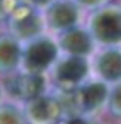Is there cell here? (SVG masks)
<instances>
[{"mask_svg":"<svg viewBox=\"0 0 121 124\" xmlns=\"http://www.w3.org/2000/svg\"><path fill=\"white\" fill-rule=\"evenodd\" d=\"M4 94L9 96L11 101L23 105L37 96H43L50 92V78L48 75H39V73H27V71H14L11 75L4 76L2 83Z\"/></svg>","mask_w":121,"mask_h":124,"instance_id":"277c9868","label":"cell"},{"mask_svg":"<svg viewBox=\"0 0 121 124\" xmlns=\"http://www.w3.org/2000/svg\"><path fill=\"white\" fill-rule=\"evenodd\" d=\"M59 57H61V50L57 44V39L43 34V36L23 44L21 71L48 75L54 64L59 60Z\"/></svg>","mask_w":121,"mask_h":124,"instance_id":"3957f363","label":"cell"},{"mask_svg":"<svg viewBox=\"0 0 121 124\" xmlns=\"http://www.w3.org/2000/svg\"><path fill=\"white\" fill-rule=\"evenodd\" d=\"M107 110L111 112L114 117L121 119V83L111 87V94H109V103H107Z\"/></svg>","mask_w":121,"mask_h":124,"instance_id":"4fadbf2b","label":"cell"},{"mask_svg":"<svg viewBox=\"0 0 121 124\" xmlns=\"http://www.w3.org/2000/svg\"><path fill=\"white\" fill-rule=\"evenodd\" d=\"M20 2L21 0H0V20H7Z\"/></svg>","mask_w":121,"mask_h":124,"instance_id":"9a60e30c","label":"cell"},{"mask_svg":"<svg viewBox=\"0 0 121 124\" xmlns=\"http://www.w3.org/2000/svg\"><path fill=\"white\" fill-rule=\"evenodd\" d=\"M45 23L47 29L54 32H66L78 27L80 23V7L77 4H73L71 0H55L54 4H50L45 13Z\"/></svg>","mask_w":121,"mask_h":124,"instance_id":"30bf717a","label":"cell"},{"mask_svg":"<svg viewBox=\"0 0 121 124\" xmlns=\"http://www.w3.org/2000/svg\"><path fill=\"white\" fill-rule=\"evenodd\" d=\"M2 98H4V89H2V83H0V103H2Z\"/></svg>","mask_w":121,"mask_h":124,"instance_id":"ac0fdd59","label":"cell"},{"mask_svg":"<svg viewBox=\"0 0 121 124\" xmlns=\"http://www.w3.org/2000/svg\"><path fill=\"white\" fill-rule=\"evenodd\" d=\"M27 124H59L66 115L57 92H47L21 105Z\"/></svg>","mask_w":121,"mask_h":124,"instance_id":"52a82bcc","label":"cell"},{"mask_svg":"<svg viewBox=\"0 0 121 124\" xmlns=\"http://www.w3.org/2000/svg\"><path fill=\"white\" fill-rule=\"evenodd\" d=\"M21 53L23 44L14 39L11 34H0V75H11V73L21 69Z\"/></svg>","mask_w":121,"mask_h":124,"instance_id":"8fae6325","label":"cell"},{"mask_svg":"<svg viewBox=\"0 0 121 124\" xmlns=\"http://www.w3.org/2000/svg\"><path fill=\"white\" fill-rule=\"evenodd\" d=\"M87 30L93 36L96 44L103 48L119 46L121 44V7L105 5L93 11L89 16Z\"/></svg>","mask_w":121,"mask_h":124,"instance_id":"8992f818","label":"cell"},{"mask_svg":"<svg viewBox=\"0 0 121 124\" xmlns=\"http://www.w3.org/2000/svg\"><path fill=\"white\" fill-rule=\"evenodd\" d=\"M7 27L11 36L18 39L21 44H25L32 39L43 36L47 23H45V16L28 0H21L14 7V11L9 14Z\"/></svg>","mask_w":121,"mask_h":124,"instance_id":"5b68a950","label":"cell"},{"mask_svg":"<svg viewBox=\"0 0 121 124\" xmlns=\"http://www.w3.org/2000/svg\"><path fill=\"white\" fill-rule=\"evenodd\" d=\"M93 75V67H91V60L84 57H73V55H61L59 60L54 64L50 69V83L54 85L55 92L68 94L77 91L80 85Z\"/></svg>","mask_w":121,"mask_h":124,"instance_id":"7a4b0ae2","label":"cell"},{"mask_svg":"<svg viewBox=\"0 0 121 124\" xmlns=\"http://www.w3.org/2000/svg\"><path fill=\"white\" fill-rule=\"evenodd\" d=\"M59 124H102L96 115H82V114H71L64 115Z\"/></svg>","mask_w":121,"mask_h":124,"instance_id":"5bb4252c","label":"cell"},{"mask_svg":"<svg viewBox=\"0 0 121 124\" xmlns=\"http://www.w3.org/2000/svg\"><path fill=\"white\" fill-rule=\"evenodd\" d=\"M0 124H27L23 106L14 101L0 103Z\"/></svg>","mask_w":121,"mask_h":124,"instance_id":"7c38bea8","label":"cell"},{"mask_svg":"<svg viewBox=\"0 0 121 124\" xmlns=\"http://www.w3.org/2000/svg\"><path fill=\"white\" fill-rule=\"evenodd\" d=\"M59 94V98L64 105L66 115L71 114H82V115H96L98 112L107 108L111 85L98 78H89L84 85H80L77 91Z\"/></svg>","mask_w":121,"mask_h":124,"instance_id":"6da1fadb","label":"cell"},{"mask_svg":"<svg viewBox=\"0 0 121 124\" xmlns=\"http://www.w3.org/2000/svg\"><path fill=\"white\" fill-rule=\"evenodd\" d=\"M91 67L94 78L105 82L107 85L112 87L116 83H121V48H102L93 55Z\"/></svg>","mask_w":121,"mask_h":124,"instance_id":"ba28073f","label":"cell"},{"mask_svg":"<svg viewBox=\"0 0 121 124\" xmlns=\"http://www.w3.org/2000/svg\"><path fill=\"white\" fill-rule=\"evenodd\" d=\"M73 4H77L78 7H87V9H100L109 5V0H71Z\"/></svg>","mask_w":121,"mask_h":124,"instance_id":"2e32d148","label":"cell"},{"mask_svg":"<svg viewBox=\"0 0 121 124\" xmlns=\"http://www.w3.org/2000/svg\"><path fill=\"white\" fill-rule=\"evenodd\" d=\"M61 55H73V57L89 59L96 53V43L87 29L73 27V29L61 32L57 37Z\"/></svg>","mask_w":121,"mask_h":124,"instance_id":"9c48e42d","label":"cell"},{"mask_svg":"<svg viewBox=\"0 0 121 124\" xmlns=\"http://www.w3.org/2000/svg\"><path fill=\"white\" fill-rule=\"evenodd\" d=\"M34 7H48L50 4H54L55 0H28Z\"/></svg>","mask_w":121,"mask_h":124,"instance_id":"e0dca14e","label":"cell"}]
</instances>
